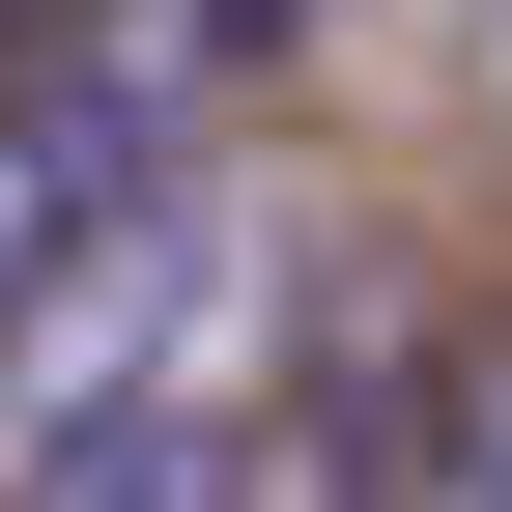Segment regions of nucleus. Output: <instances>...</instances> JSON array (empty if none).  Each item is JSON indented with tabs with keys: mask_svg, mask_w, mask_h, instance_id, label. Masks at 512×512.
<instances>
[{
	"mask_svg": "<svg viewBox=\"0 0 512 512\" xmlns=\"http://www.w3.org/2000/svg\"><path fill=\"white\" fill-rule=\"evenodd\" d=\"M86 228H114V114L86 86H0V313H57Z\"/></svg>",
	"mask_w": 512,
	"mask_h": 512,
	"instance_id": "nucleus-1",
	"label": "nucleus"
},
{
	"mask_svg": "<svg viewBox=\"0 0 512 512\" xmlns=\"http://www.w3.org/2000/svg\"><path fill=\"white\" fill-rule=\"evenodd\" d=\"M0 512H228V427H200V399H86Z\"/></svg>",
	"mask_w": 512,
	"mask_h": 512,
	"instance_id": "nucleus-2",
	"label": "nucleus"
},
{
	"mask_svg": "<svg viewBox=\"0 0 512 512\" xmlns=\"http://www.w3.org/2000/svg\"><path fill=\"white\" fill-rule=\"evenodd\" d=\"M285 29H342V0H200V57H285Z\"/></svg>",
	"mask_w": 512,
	"mask_h": 512,
	"instance_id": "nucleus-3",
	"label": "nucleus"
}]
</instances>
